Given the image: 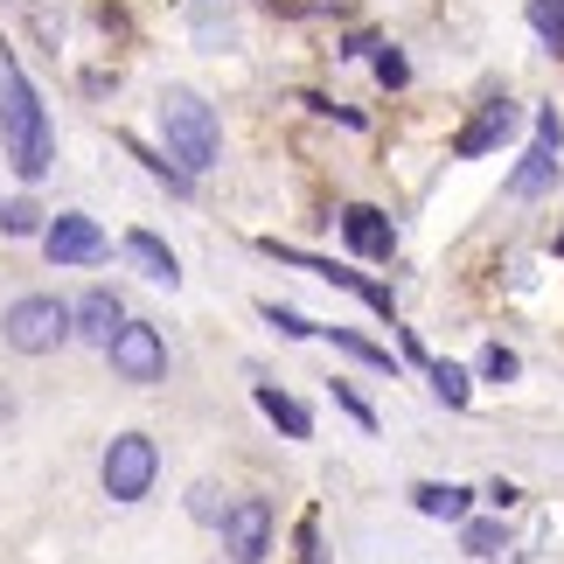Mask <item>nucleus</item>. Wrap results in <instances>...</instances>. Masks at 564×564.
Returning a JSON list of instances; mask_svg holds the SVG:
<instances>
[{
	"label": "nucleus",
	"mask_w": 564,
	"mask_h": 564,
	"mask_svg": "<svg viewBox=\"0 0 564 564\" xmlns=\"http://www.w3.org/2000/svg\"><path fill=\"white\" fill-rule=\"evenodd\" d=\"M0 154L21 182H42L56 161V133H50V112H42L35 84L21 77L14 50H0Z\"/></svg>",
	"instance_id": "1"
},
{
	"label": "nucleus",
	"mask_w": 564,
	"mask_h": 564,
	"mask_svg": "<svg viewBox=\"0 0 564 564\" xmlns=\"http://www.w3.org/2000/svg\"><path fill=\"white\" fill-rule=\"evenodd\" d=\"M161 140H167V161L182 175H209L216 154H224V126H216L209 98L188 91V84H167L161 91Z\"/></svg>",
	"instance_id": "2"
},
{
	"label": "nucleus",
	"mask_w": 564,
	"mask_h": 564,
	"mask_svg": "<svg viewBox=\"0 0 564 564\" xmlns=\"http://www.w3.org/2000/svg\"><path fill=\"white\" fill-rule=\"evenodd\" d=\"M0 341H8L14 356H50L70 341V300L56 293H21L8 314H0Z\"/></svg>",
	"instance_id": "3"
},
{
	"label": "nucleus",
	"mask_w": 564,
	"mask_h": 564,
	"mask_svg": "<svg viewBox=\"0 0 564 564\" xmlns=\"http://www.w3.org/2000/svg\"><path fill=\"white\" fill-rule=\"evenodd\" d=\"M154 474H161V446L147 440V432H119L98 460V481H105L112 502H147V495H154Z\"/></svg>",
	"instance_id": "4"
},
{
	"label": "nucleus",
	"mask_w": 564,
	"mask_h": 564,
	"mask_svg": "<svg viewBox=\"0 0 564 564\" xmlns=\"http://www.w3.org/2000/svg\"><path fill=\"white\" fill-rule=\"evenodd\" d=\"M105 362H112V377L119 383H161L167 377V341L154 321H119V335L105 341Z\"/></svg>",
	"instance_id": "5"
},
{
	"label": "nucleus",
	"mask_w": 564,
	"mask_h": 564,
	"mask_svg": "<svg viewBox=\"0 0 564 564\" xmlns=\"http://www.w3.org/2000/svg\"><path fill=\"white\" fill-rule=\"evenodd\" d=\"M265 251L279 258V265H300V272H314V279H328V286H341V293H356L370 314H383V321H398V300H390V286H377V279H362V272H349V265H335V258H307V251H293V245H279V237H265Z\"/></svg>",
	"instance_id": "6"
},
{
	"label": "nucleus",
	"mask_w": 564,
	"mask_h": 564,
	"mask_svg": "<svg viewBox=\"0 0 564 564\" xmlns=\"http://www.w3.org/2000/svg\"><path fill=\"white\" fill-rule=\"evenodd\" d=\"M216 536H224L230 564H258L272 551V502L265 495H237V502L224 509V523H216Z\"/></svg>",
	"instance_id": "7"
},
{
	"label": "nucleus",
	"mask_w": 564,
	"mask_h": 564,
	"mask_svg": "<svg viewBox=\"0 0 564 564\" xmlns=\"http://www.w3.org/2000/svg\"><path fill=\"white\" fill-rule=\"evenodd\" d=\"M42 251H50V265H98L105 251H112V237H105L91 216H77V209H63L42 224Z\"/></svg>",
	"instance_id": "8"
},
{
	"label": "nucleus",
	"mask_w": 564,
	"mask_h": 564,
	"mask_svg": "<svg viewBox=\"0 0 564 564\" xmlns=\"http://www.w3.org/2000/svg\"><path fill=\"white\" fill-rule=\"evenodd\" d=\"M516 126H523V112H516L509 98H488L481 112H474L460 133H453V161H481V154H495L502 140H516Z\"/></svg>",
	"instance_id": "9"
},
{
	"label": "nucleus",
	"mask_w": 564,
	"mask_h": 564,
	"mask_svg": "<svg viewBox=\"0 0 564 564\" xmlns=\"http://www.w3.org/2000/svg\"><path fill=\"white\" fill-rule=\"evenodd\" d=\"M341 237H349V251L370 258V265H390V258H398V224H390L377 203H341Z\"/></svg>",
	"instance_id": "10"
},
{
	"label": "nucleus",
	"mask_w": 564,
	"mask_h": 564,
	"mask_svg": "<svg viewBox=\"0 0 564 564\" xmlns=\"http://www.w3.org/2000/svg\"><path fill=\"white\" fill-rule=\"evenodd\" d=\"M119 321H126L119 293H112V286H91V293H84L77 307H70V335H84V341H91V349H105V341L119 335Z\"/></svg>",
	"instance_id": "11"
},
{
	"label": "nucleus",
	"mask_w": 564,
	"mask_h": 564,
	"mask_svg": "<svg viewBox=\"0 0 564 564\" xmlns=\"http://www.w3.org/2000/svg\"><path fill=\"white\" fill-rule=\"evenodd\" d=\"M516 203H536V195H551L557 188V140H536L523 161L509 167V182H502Z\"/></svg>",
	"instance_id": "12"
},
{
	"label": "nucleus",
	"mask_w": 564,
	"mask_h": 564,
	"mask_svg": "<svg viewBox=\"0 0 564 564\" xmlns=\"http://www.w3.org/2000/svg\"><path fill=\"white\" fill-rule=\"evenodd\" d=\"M126 265H133L140 279H154V286H182V265H175V251L161 245L154 230H126Z\"/></svg>",
	"instance_id": "13"
},
{
	"label": "nucleus",
	"mask_w": 564,
	"mask_h": 564,
	"mask_svg": "<svg viewBox=\"0 0 564 564\" xmlns=\"http://www.w3.org/2000/svg\"><path fill=\"white\" fill-rule=\"evenodd\" d=\"M411 509L432 516V523H467V516H474V488H460V481H419V488H411Z\"/></svg>",
	"instance_id": "14"
},
{
	"label": "nucleus",
	"mask_w": 564,
	"mask_h": 564,
	"mask_svg": "<svg viewBox=\"0 0 564 564\" xmlns=\"http://www.w3.org/2000/svg\"><path fill=\"white\" fill-rule=\"evenodd\" d=\"M251 404L265 411V419H272L279 432H286V440H314V419H307V404H293L279 383H258V390H251Z\"/></svg>",
	"instance_id": "15"
},
{
	"label": "nucleus",
	"mask_w": 564,
	"mask_h": 564,
	"mask_svg": "<svg viewBox=\"0 0 564 564\" xmlns=\"http://www.w3.org/2000/svg\"><path fill=\"white\" fill-rule=\"evenodd\" d=\"M195 50H230L237 42V14H230V0H195Z\"/></svg>",
	"instance_id": "16"
},
{
	"label": "nucleus",
	"mask_w": 564,
	"mask_h": 564,
	"mask_svg": "<svg viewBox=\"0 0 564 564\" xmlns=\"http://www.w3.org/2000/svg\"><path fill=\"white\" fill-rule=\"evenodd\" d=\"M321 335H328V341H335V349H341V356H356V362H362V370H383V377H398V356H390V349H377V341H370V335H356V328H341V321H335V328H321Z\"/></svg>",
	"instance_id": "17"
},
{
	"label": "nucleus",
	"mask_w": 564,
	"mask_h": 564,
	"mask_svg": "<svg viewBox=\"0 0 564 564\" xmlns=\"http://www.w3.org/2000/svg\"><path fill=\"white\" fill-rule=\"evenodd\" d=\"M425 377H432V398H440L446 411H467L474 404V377L460 370V362H432Z\"/></svg>",
	"instance_id": "18"
},
{
	"label": "nucleus",
	"mask_w": 564,
	"mask_h": 564,
	"mask_svg": "<svg viewBox=\"0 0 564 564\" xmlns=\"http://www.w3.org/2000/svg\"><path fill=\"white\" fill-rule=\"evenodd\" d=\"M126 154H133V161H140V167H147L154 182H167L175 195H188V188H195V175H182L175 161H167V154H154V147H147V140H133V133H126Z\"/></svg>",
	"instance_id": "19"
},
{
	"label": "nucleus",
	"mask_w": 564,
	"mask_h": 564,
	"mask_svg": "<svg viewBox=\"0 0 564 564\" xmlns=\"http://www.w3.org/2000/svg\"><path fill=\"white\" fill-rule=\"evenodd\" d=\"M42 224H50V209H42L35 195H14V203H0V230H8V237H42Z\"/></svg>",
	"instance_id": "20"
},
{
	"label": "nucleus",
	"mask_w": 564,
	"mask_h": 564,
	"mask_svg": "<svg viewBox=\"0 0 564 564\" xmlns=\"http://www.w3.org/2000/svg\"><path fill=\"white\" fill-rule=\"evenodd\" d=\"M453 530H460V551L467 557H495V551H502V516H481V523L467 516V523H453Z\"/></svg>",
	"instance_id": "21"
},
{
	"label": "nucleus",
	"mask_w": 564,
	"mask_h": 564,
	"mask_svg": "<svg viewBox=\"0 0 564 564\" xmlns=\"http://www.w3.org/2000/svg\"><path fill=\"white\" fill-rule=\"evenodd\" d=\"M530 29H536V42H544V50L564 56V0H530Z\"/></svg>",
	"instance_id": "22"
},
{
	"label": "nucleus",
	"mask_w": 564,
	"mask_h": 564,
	"mask_svg": "<svg viewBox=\"0 0 564 564\" xmlns=\"http://www.w3.org/2000/svg\"><path fill=\"white\" fill-rule=\"evenodd\" d=\"M377 84H383V91H404V84H411V63H404V50H398V42H377Z\"/></svg>",
	"instance_id": "23"
},
{
	"label": "nucleus",
	"mask_w": 564,
	"mask_h": 564,
	"mask_svg": "<svg viewBox=\"0 0 564 564\" xmlns=\"http://www.w3.org/2000/svg\"><path fill=\"white\" fill-rule=\"evenodd\" d=\"M258 314H265V321H272V328L286 335V341H314V335H321V321L293 314V307H279V300H265V307H258Z\"/></svg>",
	"instance_id": "24"
},
{
	"label": "nucleus",
	"mask_w": 564,
	"mask_h": 564,
	"mask_svg": "<svg viewBox=\"0 0 564 564\" xmlns=\"http://www.w3.org/2000/svg\"><path fill=\"white\" fill-rule=\"evenodd\" d=\"M224 509H230V502H224V488H216V481H195V488H188V516H195V523L216 530V523H224Z\"/></svg>",
	"instance_id": "25"
},
{
	"label": "nucleus",
	"mask_w": 564,
	"mask_h": 564,
	"mask_svg": "<svg viewBox=\"0 0 564 564\" xmlns=\"http://www.w3.org/2000/svg\"><path fill=\"white\" fill-rule=\"evenodd\" d=\"M523 377V362H516V349H502V341H488L481 349V383H516Z\"/></svg>",
	"instance_id": "26"
},
{
	"label": "nucleus",
	"mask_w": 564,
	"mask_h": 564,
	"mask_svg": "<svg viewBox=\"0 0 564 564\" xmlns=\"http://www.w3.org/2000/svg\"><path fill=\"white\" fill-rule=\"evenodd\" d=\"M328 390H335V404H341V411H349V419H356L362 432H377V411H370V398H362V390H356V383H341V377H335Z\"/></svg>",
	"instance_id": "27"
},
{
	"label": "nucleus",
	"mask_w": 564,
	"mask_h": 564,
	"mask_svg": "<svg viewBox=\"0 0 564 564\" xmlns=\"http://www.w3.org/2000/svg\"><path fill=\"white\" fill-rule=\"evenodd\" d=\"M300 105H307V112H328V119H341V126H356V133H362V112H349V105H328L321 91H300Z\"/></svg>",
	"instance_id": "28"
},
{
	"label": "nucleus",
	"mask_w": 564,
	"mask_h": 564,
	"mask_svg": "<svg viewBox=\"0 0 564 564\" xmlns=\"http://www.w3.org/2000/svg\"><path fill=\"white\" fill-rule=\"evenodd\" d=\"M481 502H488L495 516H509L516 502H523V488H516V481H488V488H481Z\"/></svg>",
	"instance_id": "29"
},
{
	"label": "nucleus",
	"mask_w": 564,
	"mask_h": 564,
	"mask_svg": "<svg viewBox=\"0 0 564 564\" xmlns=\"http://www.w3.org/2000/svg\"><path fill=\"white\" fill-rule=\"evenodd\" d=\"M370 50H377V35H341L335 56H370Z\"/></svg>",
	"instance_id": "30"
}]
</instances>
